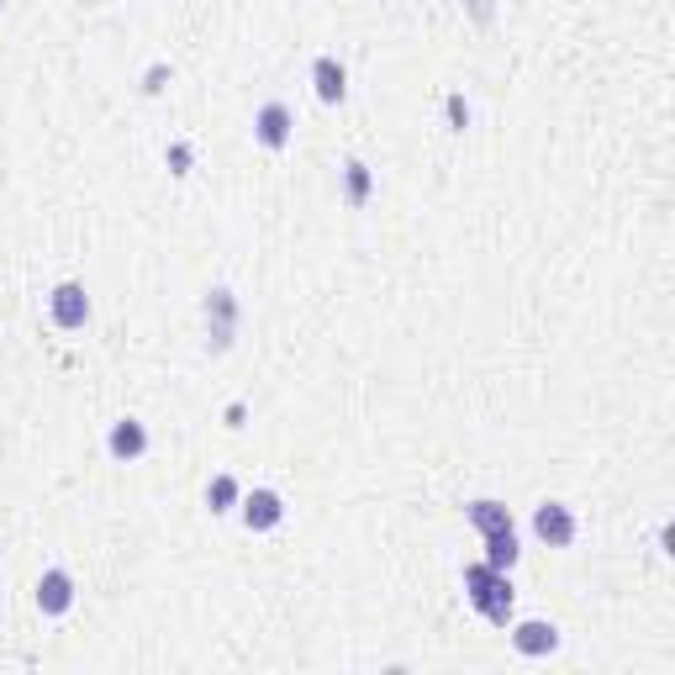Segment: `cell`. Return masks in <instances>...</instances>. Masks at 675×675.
<instances>
[{
    "label": "cell",
    "instance_id": "obj_8",
    "mask_svg": "<svg viewBox=\"0 0 675 675\" xmlns=\"http://www.w3.org/2000/svg\"><path fill=\"white\" fill-rule=\"evenodd\" d=\"M69 607H74V576L64 565H53V570L38 576V612L43 618H64Z\"/></svg>",
    "mask_w": 675,
    "mask_h": 675
},
{
    "label": "cell",
    "instance_id": "obj_16",
    "mask_svg": "<svg viewBox=\"0 0 675 675\" xmlns=\"http://www.w3.org/2000/svg\"><path fill=\"white\" fill-rule=\"evenodd\" d=\"M164 79H169V69H164V64H153V69H148V79H143V90H148V96H159V90H164Z\"/></svg>",
    "mask_w": 675,
    "mask_h": 675
},
{
    "label": "cell",
    "instance_id": "obj_2",
    "mask_svg": "<svg viewBox=\"0 0 675 675\" xmlns=\"http://www.w3.org/2000/svg\"><path fill=\"white\" fill-rule=\"evenodd\" d=\"M576 512L565 502H538L533 506V538L538 544H549V549H570L576 544Z\"/></svg>",
    "mask_w": 675,
    "mask_h": 675
},
{
    "label": "cell",
    "instance_id": "obj_5",
    "mask_svg": "<svg viewBox=\"0 0 675 675\" xmlns=\"http://www.w3.org/2000/svg\"><path fill=\"white\" fill-rule=\"evenodd\" d=\"M296 138V117H290L286 100H265L259 111H254V143L269 148V153H280V148Z\"/></svg>",
    "mask_w": 675,
    "mask_h": 675
},
{
    "label": "cell",
    "instance_id": "obj_10",
    "mask_svg": "<svg viewBox=\"0 0 675 675\" xmlns=\"http://www.w3.org/2000/svg\"><path fill=\"white\" fill-rule=\"evenodd\" d=\"M312 90L322 106H338V100L349 96V69L338 64L333 53H317L312 58Z\"/></svg>",
    "mask_w": 675,
    "mask_h": 675
},
{
    "label": "cell",
    "instance_id": "obj_17",
    "mask_svg": "<svg viewBox=\"0 0 675 675\" xmlns=\"http://www.w3.org/2000/svg\"><path fill=\"white\" fill-rule=\"evenodd\" d=\"M449 121H454V127H464V121H470V106H464V96H449Z\"/></svg>",
    "mask_w": 675,
    "mask_h": 675
},
{
    "label": "cell",
    "instance_id": "obj_7",
    "mask_svg": "<svg viewBox=\"0 0 675 675\" xmlns=\"http://www.w3.org/2000/svg\"><path fill=\"white\" fill-rule=\"evenodd\" d=\"M148 422H138V417H121V422H111V433H106V449H111V459L117 464H138V459L148 454Z\"/></svg>",
    "mask_w": 675,
    "mask_h": 675
},
{
    "label": "cell",
    "instance_id": "obj_11",
    "mask_svg": "<svg viewBox=\"0 0 675 675\" xmlns=\"http://www.w3.org/2000/svg\"><path fill=\"white\" fill-rule=\"evenodd\" d=\"M369 195H375V174H369V164H364V159H349V164H343V201L360 212V206H369Z\"/></svg>",
    "mask_w": 675,
    "mask_h": 675
},
{
    "label": "cell",
    "instance_id": "obj_1",
    "mask_svg": "<svg viewBox=\"0 0 675 675\" xmlns=\"http://www.w3.org/2000/svg\"><path fill=\"white\" fill-rule=\"evenodd\" d=\"M464 597H470V607H475L491 628L512 623V602H517V591H512L506 570H491L485 559L481 565H470V570H464Z\"/></svg>",
    "mask_w": 675,
    "mask_h": 675
},
{
    "label": "cell",
    "instance_id": "obj_15",
    "mask_svg": "<svg viewBox=\"0 0 675 675\" xmlns=\"http://www.w3.org/2000/svg\"><path fill=\"white\" fill-rule=\"evenodd\" d=\"M164 164H169V174H191L195 148H191V143H169V148H164Z\"/></svg>",
    "mask_w": 675,
    "mask_h": 675
},
{
    "label": "cell",
    "instance_id": "obj_3",
    "mask_svg": "<svg viewBox=\"0 0 675 675\" xmlns=\"http://www.w3.org/2000/svg\"><path fill=\"white\" fill-rule=\"evenodd\" d=\"M238 512H243V528L248 533H269L286 523V496L275 485H254V491H243Z\"/></svg>",
    "mask_w": 675,
    "mask_h": 675
},
{
    "label": "cell",
    "instance_id": "obj_14",
    "mask_svg": "<svg viewBox=\"0 0 675 675\" xmlns=\"http://www.w3.org/2000/svg\"><path fill=\"white\" fill-rule=\"evenodd\" d=\"M238 502H243V485L233 481V475H217V481L206 485V506H212L217 517H222V512H233Z\"/></svg>",
    "mask_w": 675,
    "mask_h": 675
},
{
    "label": "cell",
    "instance_id": "obj_13",
    "mask_svg": "<svg viewBox=\"0 0 675 675\" xmlns=\"http://www.w3.org/2000/svg\"><path fill=\"white\" fill-rule=\"evenodd\" d=\"M517 528H502V533H485V565L491 570H512L517 565Z\"/></svg>",
    "mask_w": 675,
    "mask_h": 675
},
{
    "label": "cell",
    "instance_id": "obj_6",
    "mask_svg": "<svg viewBox=\"0 0 675 675\" xmlns=\"http://www.w3.org/2000/svg\"><path fill=\"white\" fill-rule=\"evenodd\" d=\"M206 333H212V349H227L233 343V333H238V296L227 286L206 290Z\"/></svg>",
    "mask_w": 675,
    "mask_h": 675
},
{
    "label": "cell",
    "instance_id": "obj_9",
    "mask_svg": "<svg viewBox=\"0 0 675 675\" xmlns=\"http://www.w3.org/2000/svg\"><path fill=\"white\" fill-rule=\"evenodd\" d=\"M512 650L528 654V660H544V654L559 650V628L544 623V618H528V623H512Z\"/></svg>",
    "mask_w": 675,
    "mask_h": 675
},
{
    "label": "cell",
    "instance_id": "obj_4",
    "mask_svg": "<svg viewBox=\"0 0 675 675\" xmlns=\"http://www.w3.org/2000/svg\"><path fill=\"white\" fill-rule=\"evenodd\" d=\"M49 317H53V328H64V333H79V328L90 322V296H85V286H79V280H64V286H53Z\"/></svg>",
    "mask_w": 675,
    "mask_h": 675
},
{
    "label": "cell",
    "instance_id": "obj_12",
    "mask_svg": "<svg viewBox=\"0 0 675 675\" xmlns=\"http://www.w3.org/2000/svg\"><path fill=\"white\" fill-rule=\"evenodd\" d=\"M464 517L475 523V533H502V528H512V512H506L502 502H491V496H481V502H470L464 506Z\"/></svg>",
    "mask_w": 675,
    "mask_h": 675
}]
</instances>
